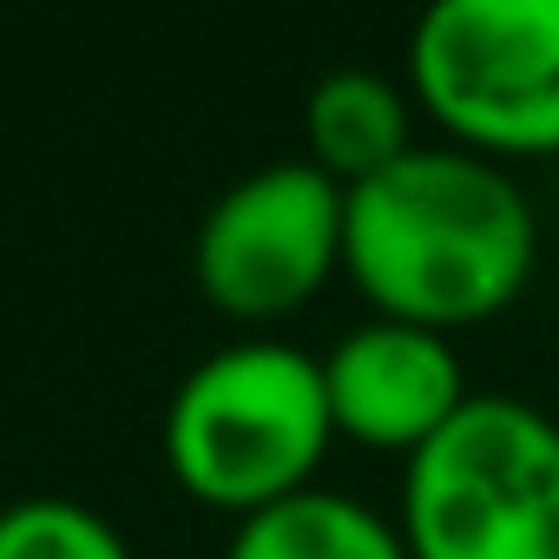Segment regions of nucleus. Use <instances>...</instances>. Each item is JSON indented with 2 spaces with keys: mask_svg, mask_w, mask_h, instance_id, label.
I'll return each instance as SVG.
<instances>
[{
  "mask_svg": "<svg viewBox=\"0 0 559 559\" xmlns=\"http://www.w3.org/2000/svg\"><path fill=\"white\" fill-rule=\"evenodd\" d=\"M539 263V224L507 165L467 145H415L349 191L343 270L376 317L454 336L500 317Z\"/></svg>",
  "mask_w": 559,
  "mask_h": 559,
  "instance_id": "obj_1",
  "label": "nucleus"
},
{
  "mask_svg": "<svg viewBox=\"0 0 559 559\" xmlns=\"http://www.w3.org/2000/svg\"><path fill=\"white\" fill-rule=\"evenodd\" d=\"M336 441L323 362L297 343L243 336L217 356H204L171 408H165V467L171 480L224 507L237 520L310 493L323 454Z\"/></svg>",
  "mask_w": 559,
  "mask_h": 559,
  "instance_id": "obj_2",
  "label": "nucleus"
},
{
  "mask_svg": "<svg viewBox=\"0 0 559 559\" xmlns=\"http://www.w3.org/2000/svg\"><path fill=\"white\" fill-rule=\"evenodd\" d=\"M408 559H559V421L520 395L467 408L408 454Z\"/></svg>",
  "mask_w": 559,
  "mask_h": 559,
  "instance_id": "obj_3",
  "label": "nucleus"
},
{
  "mask_svg": "<svg viewBox=\"0 0 559 559\" xmlns=\"http://www.w3.org/2000/svg\"><path fill=\"white\" fill-rule=\"evenodd\" d=\"M408 93L467 152H559V0H441L408 34Z\"/></svg>",
  "mask_w": 559,
  "mask_h": 559,
  "instance_id": "obj_4",
  "label": "nucleus"
},
{
  "mask_svg": "<svg viewBox=\"0 0 559 559\" xmlns=\"http://www.w3.org/2000/svg\"><path fill=\"white\" fill-rule=\"evenodd\" d=\"M349 191L310 158L263 165L237 178L191 237V276L211 310L237 323H276L304 310L330 270H343Z\"/></svg>",
  "mask_w": 559,
  "mask_h": 559,
  "instance_id": "obj_5",
  "label": "nucleus"
},
{
  "mask_svg": "<svg viewBox=\"0 0 559 559\" xmlns=\"http://www.w3.org/2000/svg\"><path fill=\"white\" fill-rule=\"evenodd\" d=\"M323 389L336 435L389 454H421L467 408L454 343L395 317H369L362 330H349L323 356Z\"/></svg>",
  "mask_w": 559,
  "mask_h": 559,
  "instance_id": "obj_6",
  "label": "nucleus"
},
{
  "mask_svg": "<svg viewBox=\"0 0 559 559\" xmlns=\"http://www.w3.org/2000/svg\"><path fill=\"white\" fill-rule=\"evenodd\" d=\"M408 106H415V93H402L395 80H382L369 67L323 73L310 86V106H304L310 165L330 171L343 191L369 185L376 171H389L415 152V112Z\"/></svg>",
  "mask_w": 559,
  "mask_h": 559,
  "instance_id": "obj_7",
  "label": "nucleus"
},
{
  "mask_svg": "<svg viewBox=\"0 0 559 559\" xmlns=\"http://www.w3.org/2000/svg\"><path fill=\"white\" fill-rule=\"evenodd\" d=\"M224 559H408V539L376 507L310 487L297 500H276L237 520Z\"/></svg>",
  "mask_w": 559,
  "mask_h": 559,
  "instance_id": "obj_8",
  "label": "nucleus"
},
{
  "mask_svg": "<svg viewBox=\"0 0 559 559\" xmlns=\"http://www.w3.org/2000/svg\"><path fill=\"white\" fill-rule=\"evenodd\" d=\"M0 559H132L126 533L60 493H34L0 507Z\"/></svg>",
  "mask_w": 559,
  "mask_h": 559,
  "instance_id": "obj_9",
  "label": "nucleus"
}]
</instances>
